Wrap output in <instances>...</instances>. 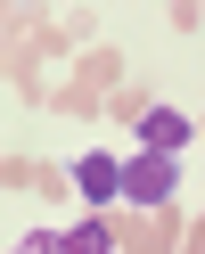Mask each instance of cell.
I'll return each instance as SVG.
<instances>
[{
	"label": "cell",
	"instance_id": "3957f363",
	"mask_svg": "<svg viewBox=\"0 0 205 254\" xmlns=\"http://www.w3.org/2000/svg\"><path fill=\"white\" fill-rule=\"evenodd\" d=\"M139 131H148V156H181L189 148V115H181V107H156Z\"/></svg>",
	"mask_w": 205,
	"mask_h": 254
},
{
	"label": "cell",
	"instance_id": "277c9868",
	"mask_svg": "<svg viewBox=\"0 0 205 254\" xmlns=\"http://www.w3.org/2000/svg\"><path fill=\"white\" fill-rule=\"evenodd\" d=\"M66 254H115V246H107V230H99V221H82V230L66 238Z\"/></svg>",
	"mask_w": 205,
	"mask_h": 254
},
{
	"label": "cell",
	"instance_id": "7a4b0ae2",
	"mask_svg": "<svg viewBox=\"0 0 205 254\" xmlns=\"http://www.w3.org/2000/svg\"><path fill=\"white\" fill-rule=\"evenodd\" d=\"M74 189H82L90 205H123V164L115 156H82V164H74Z\"/></svg>",
	"mask_w": 205,
	"mask_h": 254
},
{
	"label": "cell",
	"instance_id": "6da1fadb",
	"mask_svg": "<svg viewBox=\"0 0 205 254\" xmlns=\"http://www.w3.org/2000/svg\"><path fill=\"white\" fill-rule=\"evenodd\" d=\"M172 181H181L172 156H132V164H123V197H132V205H164Z\"/></svg>",
	"mask_w": 205,
	"mask_h": 254
}]
</instances>
